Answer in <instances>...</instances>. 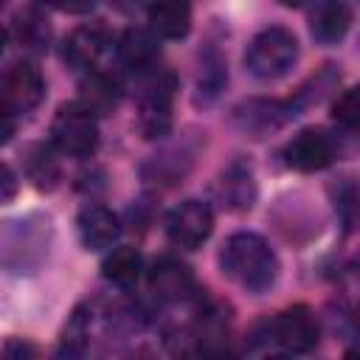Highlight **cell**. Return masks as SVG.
Returning <instances> with one entry per match:
<instances>
[{"mask_svg": "<svg viewBox=\"0 0 360 360\" xmlns=\"http://www.w3.org/2000/svg\"><path fill=\"white\" fill-rule=\"evenodd\" d=\"M219 264L228 278L250 292H264L278 276V256L270 242L253 231L231 233L219 250Z\"/></svg>", "mask_w": 360, "mask_h": 360, "instance_id": "1", "label": "cell"}, {"mask_svg": "<svg viewBox=\"0 0 360 360\" xmlns=\"http://www.w3.org/2000/svg\"><path fill=\"white\" fill-rule=\"evenodd\" d=\"M174 73L155 68L143 73L141 93H138V129L143 138L158 141L166 138L172 129V101H174Z\"/></svg>", "mask_w": 360, "mask_h": 360, "instance_id": "2", "label": "cell"}, {"mask_svg": "<svg viewBox=\"0 0 360 360\" xmlns=\"http://www.w3.org/2000/svg\"><path fill=\"white\" fill-rule=\"evenodd\" d=\"M298 59V39L292 31L281 25H270L259 31L248 51H245V65L256 79H278L284 76Z\"/></svg>", "mask_w": 360, "mask_h": 360, "instance_id": "3", "label": "cell"}, {"mask_svg": "<svg viewBox=\"0 0 360 360\" xmlns=\"http://www.w3.org/2000/svg\"><path fill=\"white\" fill-rule=\"evenodd\" d=\"M51 141L62 155L90 158L98 146V121L79 101L62 104L51 121Z\"/></svg>", "mask_w": 360, "mask_h": 360, "instance_id": "4", "label": "cell"}, {"mask_svg": "<svg viewBox=\"0 0 360 360\" xmlns=\"http://www.w3.org/2000/svg\"><path fill=\"white\" fill-rule=\"evenodd\" d=\"M163 228L174 248L197 250L214 231V211L202 200H183L166 214Z\"/></svg>", "mask_w": 360, "mask_h": 360, "instance_id": "5", "label": "cell"}, {"mask_svg": "<svg viewBox=\"0 0 360 360\" xmlns=\"http://www.w3.org/2000/svg\"><path fill=\"white\" fill-rule=\"evenodd\" d=\"M267 338H273V343H278L284 352L304 354V352H312L318 346L321 329H318V321H315L312 309L298 304V307H290V309L278 312L270 321Z\"/></svg>", "mask_w": 360, "mask_h": 360, "instance_id": "6", "label": "cell"}, {"mask_svg": "<svg viewBox=\"0 0 360 360\" xmlns=\"http://www.w3.org/2000/svg\"><path fill=\"white\" fill-rule=\"evenodd\" d=\"M146 284H149V292L160 304H183L197 295V281H194L191 267L174 256L155 259L146 273Z\"/></svg>", "mask_w": 360, "mask_h": 360, "instance_id": "7", "label": "cell"}, {"mask_svg": "<svg viewBox=\"0 0 360 360\" xmlns=\"http://www.w3.org/2000/svg\"><path fill=\"white\" fill-rule=\"evenodd\" d=\"M298 110L292 107V101H270V98H250V101H242L231 121L239 132L250 135V138H264L276 129H281L290 118H295Z\"/></svg>", "mask_w": 360, "mask_h": 360, "instance_id": "8", "label": "cell"}, {"mask_svg": "<svg viewBox=\"0 0 360 360\" xmlns=\"http://www.w3.org/2000/svg\"><path fill=\"white\" fill-rule=\"evenodd\" d=\"M338 158V143L329 132L323 129H301L287 146H284V160L290 169L298 172H321L326 166H332V160Z\"/></svg>", "mask_w": 360, "mask_h": 360, "instance_id": "9", "label": "cell"}, {"mask_svg": "<svg viewBox=\"0 0 360 360\" xmlns=\"http://www.w3.org/2000/svg\"><path fill=\"white\" fill-rule=\"evenodd\" d=\"M42 96H45V79L39 68H34L31 62H17L0 76V98L8 104L14 115L34 110L42 101Z\"/></svg>", "mask_w": 360, "mask_h": 360, "instance_id": "10", "label": "cell"}, {"mask_svg": "<svg viewBox=\"0 0 360 360\" xmlns=\"http://www.w3.org/2000/svg\"><path fill=\"white\" fill-rule=\"evenodd\" d=\"M110 48H112V39L101 25H82L65 39L62 56H65V62L70 68L87 73V70H98L101 68V59L107 56Z\"/></svg>", "mask_w": 360, "mask_h": 360, "instance_id": "11", "label": "cell"}, {"mask_svg": "<svg viewBox=\"0 0 360 360\" xmlns=\"http://www.w3.org/2000/svg\"><path fill=\"white\" fill-rule=\"evenodd\" d=\"M76 228H79V239L87 250H107L118 242L121 236V222L118 217L104 208V205H84L79 211V219H76Z\"/></svg>", "mask_w": 360, "mask_h": 360, "instance_id": "12", "label": "cell"}, {"mask_svg": "<svg viewBox=\"0 0 360 360\" xmlns=\"http://www.w3.org/2000/svg\"><path fill=\"white\" fill-rule=\"evenodd\" d=\"M149 31L160 39H183L191 28V3L188 0H152L146 8Z\"/></svg>", "mask_w": 360, "mask_h": 360, "instance_id": "13", "label": "cell"}, {"mask_svg": "<svg viewBox=\"0 0 360 360\" xmlns=\"http://www.w3.org/2000/svg\"><path fill=\"white\" fill-rule=\"evenodd\" d=\"M118 59L124 68L135 73H149L158 68L160 59V45L152 31L143 28H127L118 39Z\"/></svg>", "mask_w": 360, "mask_h": 360, "instance_id": "14", "label": "cell"}, {"mask_svg": "<svg viewBox=\"0 0 360 360\" xmlns=\"http://www.w3.org/2000/svg\"><path fill=\"white\" fill-rule=\"evenodd\" d=\"M217 197L228 211H248L256 200V183L248 163H231L217 180Z\"/></svg>", "mask_w": 360, "mask_h": 360, "instance_id": "15", "label": "cell"}, {"mask_svg": "<svg viewBox=\"0 0 360 360\" xmlns=\"http://www.w3.org/2000/svg\"><path fill=\"white\" fill-rule=\"evenodd\" d=\"M118 96H121L118 82H115L110 73H104V70L98 68V70H87V73H84V79H82V84H79V98H76V101H79L87 112H93V115L98 118V115H107V112L115 110Z\"/></svg>", "mask_w": 360, "mask_h": 360, "instance_id": "16", "label": "cell"}, {"mask_svg": "<svg viewBox=\"0 0 360 360\" xmlns=\"http://www.w3.org/2000/svg\"><path fill=\"white\" fill-rule=\"evenodd\" d=\"M312 37L323 45L340 42L352 28V8L346 0H321L312 11Z\"/></svg>", "mask_w": 360, "mask_h": 360, "instance_id": "17", "label": "cell"}, {"mask_svg": "<svg viewBox=\"0 0 360 360\" xmlns=\"http://www.w3.org/2000/svg\"><path fill=\"white\" fill-rule=\"evenodd\" d=\"M93 321H96V307L90 301L87 304H79L73 309V315L68 318V323L62 329V338H59V354L62 357H79V354H84V349L90 343Z\"/></svg>", "mask_w": 360, "mask_h": 360, "instance_id": "18", "label": "cell"}, {"mask_svg": "<svg viewBox=\"0 0 360 360\" xmlns=\"http://www.w3.org/2000/svg\"><path fill=\"white\" fill-rule=\"evenodd\" d=\"M141 270H143V259H141L138 248H129V245L112 248V250L104 256V262H101L104 278L112 281V284H118V287L135 284L138 276H141Z\"/></svg>", "mask_w": 360, "mask_h": 360, "instance_id": "19", "label": "cell"}, {"mask_svg": "<svg viewBox=\"0 0 360 360\" xmlns=\"http://www.w3.org/2000/svg\"><path fill=\"white\" fill-rule=\"evenodd\" d=\"M14 39L28 51H45L51 42V25L39 8H22L11 20Z\"/></svg>", "mask_w": 360, "mask_h": 360, "instance_id": "20", "label": "cell"}, {"mask_svg": "<svg viewBox=\"0 0 360 360\" xmlns=\"http://www.w3.org/2000/svg\"><path fill=\"white\" fill-rule=\"evenodd\" d=\"M25 172H28V180L45 191H51L59 180V163L48 146H31L25 158Z\"/></svg>", "mask_w": 360, "mask_h": 360, "instance_id": "21", "label": "cell"}, {"mask_svg": "<svg viewBox=\"0 0 360 360\" xmlns=\"http://www.w3.org/2000/svg\"><path fill=\"white\" fill-rule=\"evenodd\" d=\"M228 82V70H225V59L217 53V51H208L202 53V62H200V76H197V87H200V96L205 101L217 98L219 90L225 87Z\"/></svg>", "mask_w": 360, "mask_h": 360, "instance_id": "22", "label": "cell"}, {"mask_svg": "<svg viewBox=\"0 0 360 360\" xmlns=\"http://www.w3.org/2000/svg\"><path fill=\"white\" fill-rule=\"evenodd\" d=\"M335 121L343 127V129H357V121H360V101H357V90H346L338 101H335Z\"/></svg>", "mask_w": 360, "mask_h": 360, "instance_id": "23", "label": "cell"}, {"mask_svg": "<svg viewBox=\"0 0 360 360\" xmlns=\"http://www.w3.org/2000/svg\"><path fill=\"white\" fill-rule=\"evenodd\" d=\"M17 188H20V180H17L14 169L0 160V205L11 202V200L17 197Z\"/></svg>", "mask_w": 360, "mask_h": 360, "instance_id": "24", "label": "cell"}, {"mask_svg": "<svg viewBox=\"0 0 360 360\" xmlns=\"http://www.w3.org/2000/svg\"><path fill=\"white\" fill-rule=\"evenodd\" d=\"M51 6H56L59 11H68V14H87L96 8L98 0H45Z\"/></svg>", "mask_w": 360, "mask_h": 360, "instance_id": "25", "label": "cell"}, {"mask_svg": "<svg viewBox=\"0 0 360 360\" xmlns=\"http://www.w3.org/2000/svg\"><path fill=\"white\" fill-rule=\"evenodd\" d=\"M14 127H17V115L8 110V104L0 98V143H6V141H11V135H14Z\"/></svg>", "mask_w": 360, "mask_h": 360, "instance_id": "26", "label": "cell"}, {"mask_svg": "<svg viewBox=\"0 0 360 360\" xmlns=\"http://www.w3.org/2000/svg\"><path fill=\"white\" fill-rule=\"evenodd\" d=\"M110 6H115L118 11H138L141 6H143V0H110Z\"/></svg>", "mask_w": 360, "mask_h": 360, "instance_id": "27", "label": "cell"}, {"mask_svg": "<svg viewBox=\"0 0 360 360\" xmlns=\"http://www.w3.org/2000/svg\"><path fill=\"white\" fill-rule=\"evenodd\" d=\"M6 354H37V349L28 346V343H8L6 346Z\"/></svg>", "mask_w": 360, "mask_h": 360, "instance_id": "28", "label": "cell"}, {"mask_svg": "<svg viewBox=\"0 0 360 360\" xmlns=\"http://www.w3.org/2000/svg\"><path fill=\"white\" fill-rule=\"evenodd\" d=\"M281 6H287V8H298V6H304L307 0H278Z\"/></svg>", "mask_w": 360, "mask_h": 360, "instance_id": "29", "label": "cell"}, {"mask_svg": "<svg viewBox=\"0 0 360 360\" xmlns=\"http://www.w3.org/2000/svg\"><path fill=\"white\" fill-rule=\"evenodd\" d=\"M3 45H6V31L0 28V53H3Z\"/></svg>", "mask_w": 360, "mask_h": 360, "instance_id": "30", "label": "cell"}, {"mask_svg": "<svg viewBox=\"0 0 360 360\" xmlns=\"http://www.w3.org/2000/svg\"><path fill=\"white\" fill-rule=\"evenodd\" d=\"M0 6H3V0H0Z\"/></svg>", "mask_w": 360, "mask_h": 360, "instance_id": "31", "label": "cell"}]
</instances>
